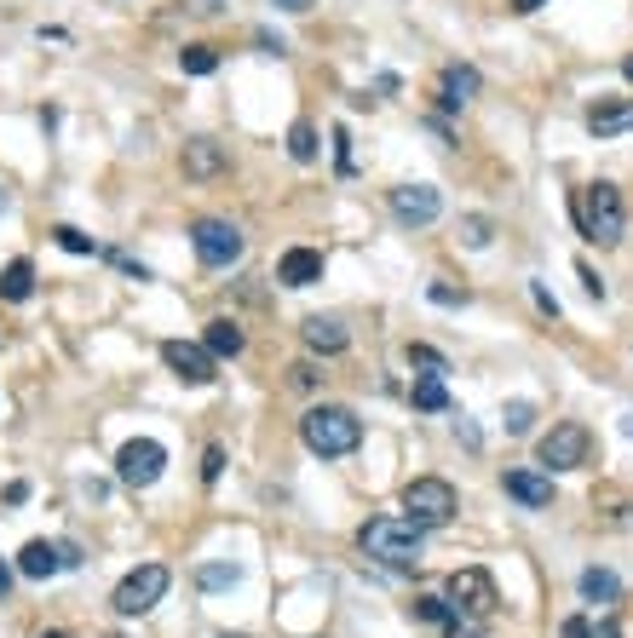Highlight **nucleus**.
Wrapping results in <instances>:
<instances>
[{
    "mask_svg": "<svg viewBox=\"0 0 633 638\" xmlns=\"http://www.w3.org/2000/svg\"><path fill=\"white\" fill-rule=\"evenodd\" d=\"M357 547L375 564H386V570H415L426 541H421V524H409V518H375V524L357 529Z\"/></svg>",
    "mask_w": 633,
    "mask_h": 638,
    "instance_id": "nucleus-1",
    "label": "nucleus"
},
{
    "mask_svg": "<svg viewBox=\"0 0 633 638\" xmlns=\"http://www.w3.org/2000/svg\"><path fill=\"white\" fill-rule=\"evenodd\" d=\"M300 437H305V449H311V455L340 460V455H352L357 443H363V426H357L352 409H340V403H317V409L300 420Z\"/></svg>",
    "mask_w": 633,
    "mask_h": 638,
    "instance_id": "nucleus-2",
    "label": "nucleus"
},
{
    "mask_svg": "<svg viewBox=\"0 0 633 638\" xmlns=\"http://www.w3.org/2000/svg\"><path fill=\"white\" fill-rule=\"evenodd\" d=\"M576 225H582L587 242H599V248H610V242H622V225H628V213H622V190L616 184H587L582 196H576Z\"/></svg>",
    "mask_w": 633,
    "mask_h": 638,
    "instance_id": "nucleus-3",
    "label": "nucleus"
},
{
    "mask_svg": "<svg viewBox=\"0 0 633 638\" xmlns=\"http://www.w3.org/2000/svg\"><path fill=\"white\" fill-rule=\"evenodd\" d=\"M455 483L444 478H415V483H403V512H409V524H421V529H444L449 518H455Z\"/></svg>",
    "mask_w": 633,
    "mask_h": 638,
    "instance_id": "nucleus-4",
    "label": "nucleus"
},
{
    "mask_svg": "<svg viewBox=\"0 0 633 638\" xmlns=\"http://www.w3.org/2000/svg\"><path fill=\"white\" fill-rule=\"evenodd\" d=\"M167 564H139L133 575H121V587H116V616H144V610H156L162 604V593H167Z\"/></svg>",
    "mask_w": 633,
    "mask_h": 638,
    "instance_id": "nucleus-5",
    "label": "nucleus"
},
{
    "mask_svg": "<svg viewBox=\"0 0 633 638\" xmlns=\"http://www.w3.org/2000/svg\"><path fill=\"white\" fill-rule=\"evenodd\" d=\"M190 248H196L202 265L225 271V265L242 259V230H236L231 219H196V225H190Z\"/></svg>",
    "mask_w": 633,
    "mask_h": 638,
    "instance_id": "nucleus-6",
    "label": "nucleus"
},
{
    "mask_svg": "<svg viewBox=\"0 0 633 638\" xmlns=\"http://www.w3.org/2000/svg\"><path fill=\"white\" fill-rule=\"evenodd\" d=\"M162 472H167V449L156 443V437H133V443H121L116 478L127 483V489H150V483H162Z\"/></svg>",
    "mask_w": 633,
    "mask_h": 638,
    "instance_id": "nucleus-7",
    "label": "nucleus"
},
{
    "mask_svg": "<svg viewBox=\"0 0 633 638\" xmlns=\"http://www.w3.org/2000/svg\"><path fill=\"white\" fill-rule=\"evenodd\" d=\"M587 449H593V437H587V426H576V420H559L553 432L536 443V460L547 466V472H576L587 460Z\"/></svg>",
    "mask_w": 633,
    "mask_h": 638,
    "instance_id": "nucleus-8",
    "label": "nucleus"
},
{
    "mask_svg": "<svg viewBox=\"0 0 633 638\" xmlns=\"http://www.w3.org/2000/svg\"><path fill=\"white\" fill-rule=\"evenodd\" d=\"M162 363L185 380V386H213L219 380V357L208 345H190V340H167L162 345Z\"/></svg>",
    "mask_w": 633,
    "mask_h": 638,
    "instance_id": "nucleus-9",
    "label": "nucleus"
},
{
    "mask_svg": "<svg viewBox=\"0 0 633 638\" xmlns=\"http://www.w3.org/2000/svg\"><path fill=\"white\" fill-rule=\"evenodd\" d=\"M449 604H455V616L467 610V616H495V581L490 570H455L449 575Z\"/></svg>",
    "mask_w": 633,
    "mask_h": 638,
    "instance_id": "nucleus-10",
    "label": "nucleus"
},
{
    "mask_svg": "<svg viewBox=\"0 0 633 638\" xmlns=\"http://www.w3.org/2000/svg\"><path fill=\"white\" fill-rule=\"evenodd\" d=\"M392 213H398V225H432L438 213H444V196L432 190V184H398L392 190Z\"/></svg>",
    "mask_w": 633,
    "mask_h": 638,
    "instance_id": "nucleus-11",
    "label": "nucleus"
},
{
    "mask_svg": "<svg viewBox=\"0 0 633 638\" xmlns=\"http://www.w3.org/2000/svg\"><path fill=\"white\" fill-rule=\"evenodd\" d=\"M277 282L282 288H311V282H323V253L317 248H288L277 265Z\"/></svg>",
    "mask_w": 633,
    "mask_h": 638,
    "instance_id": "nucleus-12",
    "label": "nucleus"
},
{
    "mask_svg": "<svg viewBox=\"0 0 633 638\" xmlns=\"http://www.w3.org/2000/svg\"><path fill=\"white\" fill-rule=\"evenodd\" d=\"M472 98H478V69L472 64H449L444 81H438V104H444V110H467Z\"/></svg>",
    "mask_w": 633,
    "mask_h": 638,
    "instance_id": "nucleus-13",
    "label": "nucleus"
},
{
    "mask_svg": "<svg viewBox=\"0 0 633 638\" xmlns=\"http://www.w3.org/2000/svg\"><path fill=\"white\" fill-rule=\"evenodd\" d=\"M501 489H507L518 506H530V512L553 506V478H541V472H507V478H501Z\"/></svg>",
    "mask_w": 633,
    "mask_h": 638,
    "instance_id": "nucleus-14",
    "label": "nucleus"
},
{
    "mask_svg": "<svg viewBox=\"0 0 633 638\" xmlns=\"http://www.w3.org/2000/svg\"><path fill=\"white\" fill-rule=\"evenodd\" d=\"M58 570H64V547H52V541H29L18 552V575H29V581H47Z\"/></svg>",
    "mask_w": 633,
    "mask_h": 638,
    "instance_id": "nucleus-15",
    "label": "nucleus"
},
{
    "mask_svg": "<svg viewBox=\"0 0 633 638\" xmlns=\"http://www.w3.org/2000/svg\"><path fill=\"white\" fill-rule=\"evenodd\" d=\"M213 173H225V144L190 138L185 144V179H213Z\"/></svg>",
    "mask_w": 633,
    "mask_h": 638,
    "instance_id": "nucleus-16",
    "label": "nucleus"
},
{
    "mask_svg": "<svg viewBox=\"0 0 633 638\" xmlns=\"http://www.w3.org/2000/svg\"><path fill=\"white\" fill-rule=\"evenodd\" d=\"M633 127V104H593L587 110V133L593 138H616Z\"/></svg>",
    "mask_w": 633,
    "mask_h": 638,
    "instance_id": "nucleus-17",
    "label": "nucleus"
},
{
    "mask_svg": "<svg viewBox=\"0 0 633 638\" xmlns=\"http://www.w3.org/2000/svg\"><path fill=\"white\" fill-rule=\"evenodd\" d=\"M305 345L323 351V357H334V351H346V328L334 317H305Z\"/></svg>",
    "mask_w": 633,
    "mask_h": 638,
    "instance_id": "nucleus-18",
    "label": "nucleus"
},
{
    "mask_svg": "<svg viewBox=\"0 0 633 638\" xmlns=\"http://www.w3.org/2000/svg\"><path fill=\"white\" fill-rule=\"evenodd\" d=\"M35 294V265L29 259H12L6 271H0V299H12V305H24Z\"/></svg>",
    "mask_w": 633,
    "mask_h": 638,
    "instance_id": "nucleus-19",
    "label": "nucleus"
},
{
    "mask_svg": "<svg viewBox=\"0 0 633 638\" xmlns=\"http://www.w3.org/2000/svg\"><path fill=\"white\" fill-rule=\"evenodd\" d=\"M409 403H415V409H426V414H444L449 409V386L438 380V374H421V380L409 386Z\"/></svg>",
    "mask_w": 633,
    "mask_h": 638,
    "instance_id": "nucleus-20",
    "label": "nucleus"
},
{
    "mask_svg": "<svg viewBox=\"0 0 633 638\" xmlns=\"http://www.w3.org/2000/svg\"><path fill=\"white\" fill-rule=\"evenodd\" d=\"M202 345H208L213 357H236V351H242V328H236L231 317H213L208 334H202Z\"/></svg>",
    "mask_w": 633,
    "mask_h": 638,
    "instance_id": "nucleus-21",
    "label": "nucleus"
},
{
    "mask_svg": "<svg viewBox=\"0 0 633 638\" xmlns=\"http://www.w3.org/2000/svg\"><path fill=\"white\" fill-rule=\"evenodd\" d=\"M576 587H582L587 604H616V593H622V581H616L610 570H582V581H576Z\"/></svg>",
    "mask_w": 633,
    "mask_h": 638,
    "instance_id": "nucleus-22",
    "label": "nucleus"
},
{
    "mask_svg": "<svg viewBox=\"0 0 633 638\" xmlns=\"http://www.w3.org/2000/svg\"><path fill=\"white\" fill-rule=\"evenodd\" d=\"M288 156L317 161V127H311V121H294V127H288Z\"/></svg>",
    "mask_w": 633,
    "mask_h": 638,
    "instance_id": "nucleus-23",
    "label": "nucleus"
},
{
    "mask_svg": "<svg viewBox=\"0 0 633 638\" xmlns=\"http://www.w3.org/2000/svg\"><path fill=\"white\" fill-rule=\"evenodd\" d=\"M501 426L513 437H530V426H536V403H524V397H513L507 409H501Z\"/></svg>",
    "mask_w": 633,
    "mask_h": 638,
    "instance_id": "nucleus-24",
    "label": "nucleus"
},
{
    "mask_svg": "<svg viewBox=\"0 0 633 638\" xmlns=\"http://www.w3.org/2000/svg\"><path fill=\"white\" fill-rule=\"evenodd\" d=\"M403 357H409V368H415V374H438V380H444V374H449L444 351H432V345H409Z\"/></svg>",
    "mask_w": 633,
    "mask_h": 638,
    "instance_id": "nucleus-25",
    "label": "nucleus"
},
{
    "mask_svg": "<svg viewBox=\"0 0 633 638\" xmlns=\"http://www.w3.org/2000/svg\"><path fill=\"white\" fill-rule=\"evenodd\" d=\"M415 621L449 627V621H455V610H449V598H432V593H421V598H415Z\"/></svg>",
    "mask_w": 633,
    "mask_h": 638,
    "instance_id": "nucleus-26",
    "label": "nucleus"
},
{
    "mask_svg": "<svg viewBox=\"0 0 633 638\" xmlns=\"http://www.w3.org/2000/svg\"><path fill=\"white\" fill-rule=\"evenodd\" d=\"M490 236H495V225L484 213H467V219H461V248H490Z\"/></svg>",
    "mask_w": 633,
    "mask_h": 638,
    "instance_id": "nucleus-27",
    "label": "nucleus"
},
{
    "mask_svg": "<svg viewBox=\"0 0 633 638\" xmlns=\"http://www.w3.org/2000/svg\"><path fill=\"white\" fill-rule=\"evenodd\" d=\"M179 64H185V75H213V69H219V52H213V46H185Z\"/></svg>",
    "mask_w": 633,
    "mask_h": 638,
    "instance_id": "nucleus-28",
    "label": "nucleus"
},
{
    "mask_svg": "<svg viewBox=\"0 0 633 638\" xmlns=\"http://www.w3.org/2000/svg\"><path fill=\"white\" fill-rule=\"evenodd\" d=\"M208 593H225V587H236V564H202V575H196Z\"/></svg>",
    "mask_w": 633,
    "mask_h": 638,
    "instance_id": "nucleus-29",
    "label": "nucleus"
},
{
    "mask_svg": "<svg viewBox=\"0 0 633 638\" xmlns=\"http://www.w3.org/2000/svg\"><path fill=\"white\" fill-rule=\"evenodd\" d=\"M52 242H58L64 253H98V242H93V236H81L75 225H58V230H52Z\"/></svg>",
    "mask_w": 633,
    "mask_h": 638,
    "instance_id": "nucleus-30",
    "label": "nucleus"
},
{
    "mask_svg": "<svg viewBox=\"0 0 633 638\" xmlns=\"http://www.w3.org/2000/svg\"><path fill=\"white\" fill-rule=\"evenodd\" d=\"M219 472H225V449L213 443L208 455H202V483H219Z\"/></svg>",
    "mask_w": 633,
    "mask_h": 638,
    "instance_id": "nucleus-31",
    "label": "nucleus"
},
{
    "mask_svg": "<svg viewBox=\"0 0 633 638\" xmlns=\"http://www.w3.org/2000/svg\"><path fill=\"white\" fill-rule=\"evenodd\" d=\"M432 305H467V288H449V282H432Z\"/></svg>",
    "mask_w": 633,
    "mask_h": 638,
    "instance_id": "nucleus-32",
    "label": "nucleus"
},
{
    "mask_svg": "<svg viewBox=\"0 0 633 638\" xmlns=\"http://www.w3.org/2000/svg\"><path fill=\"white\" fill-rule=\"evenodd\" d=\"M530 299H536L541 311H547V317H559V299L547 294V288H541V282H530Z\"/></svg>",
    "mask_w": 633,
    "mask_h": 638,
    "instance_id": "nucleus-33",
    "label": "nucleus"
},
{
    "mask_svg": "<svg viewBox=\"0 0 633 638\" xmlns=\"http://www.w3.org/2000/svg\"><path fill=\"white\" fill-rule=\"evenodd\" d=\"M576 271H582V282H587V294H593V299H605V282H599V276H593V265H576Z\"/></svg>",
    "mask_w": 633,
    "mask_h": 638,
    "instance_id": "nucleus-34",
    "label": "nucleus"
},
{
    "mask_svg": "<svg viewBox=\"0 0 633 638\" xmlns=\"http://www.w3.org/2000/svg\"><path fill=\"white\" fill-rule=\"evenodd\" d=\"M317 380H323V374H317V368H311V363H300V368H294V386H305V391H311V386H317Z\"/></svg>",
    "mask_w": 633,
    "mask_h": 638,
    "instance_id": "nucleus-35",
    "label": "nucleus"
},
{
    "mask_svg": "<svg viewBox=\"0 0 633 638\" xmlns=\"http://www.w3.org/2000/svg\"><path fill=\"white\" fill-rule=\"evenodd\" d=\"M29 501V483H6V506H24Z\"/></svg>",
    "mask_w": 633,
    "mask_h": 638,
    "instance_id": "nucleus-36",
    "label": "nucleus"
},
{
    "mask_svg": "<svg viewBox=\"0 0 633 638\" xmlns=\"http://www.w3.org/2000/svg\"><path fill=\"white\" fill-rule=\"evenodd\" d=\"M587 638H622V627H616V621H599V627H587Z\"/></svg>",
    "mask_w": 633,
    "mask_h": 638,
    "instance_id": "nucleus-37",
    "label": "nucleus"
},
{
    "mask_svg": "<svg viewBox=\"0 0 633 638\" xmlns=\"http://www.w3.org/2000/svg\"><path fill=\"white\" fill-rule=\"evenodd\" d=\"M564 638H587V621H582V616H570V621H564Z\"/></svg>",
    "mask_w": 633,
    "mask_h": 638,
    "instance_id": "nucleus-38",
    "label": "nucleus"
},
{
    "mask_svg": "<svg viewBox=\"0 0 633 638\" xmlns=\"http://www.w3.org/2000/svg\"><path fill=\"white\" fill-rule=\"evenodd\" d=\"M12 575H18V570H12V564H6V558H0V598L12 593Z\"/></svg>",
    "mask_w": 633,
    "mask_h": 638,
    "instance_id": "nucleus-39",
    "label": "nucleus"
},
{
    "mask_svg": "<svg viewBox=\"0 0 633 638\" xmlns=\"http://www.w3.org/2000/svg\"><path fill=\"white\" fill-rule=\"evenodd\" d=\"M271 6H282V12H311V0H271Z\"/></svg>",
    "mask_w": 633,
    "mask_h": 638,
    "instance_id": "nucleus-40",
    "label": "nucleus"
},
{
    "mask_svg": "<svg viewBox=\"0 0 633 638\" xmlns=\"http://www.w3.org/2000/svg\"><path fill=\"white\" fill-rule=\"evenodd\" d=\"M547 0H513V12H541Z\"/></svg>",
    "mask_w": 633,
    "mask_h": 638,
    "instance_id": "nucleus-41",
    "label": "nucleus"
},
{
    "mask_svg": "<svg viewBox=\"0 0 633 638\" xmlns=\"http://www.w3.org/2000/svg\"><path fill=\"white\" fill-rule=\"evenodd\" d=\"M622 75H628V81H633V52H628V64H622Z\"/></svg>",
    "mask_w": 633,
    "mask_h": 638,
    "instance_id": "nucleus-42",
    "label": "nucleus"
},
{
    "mask_svg": "<svg viewBox=\"0 0 633 638\" xmlns=\"http://www.w3.org/2000/svg\"><path fill=\"white\" fill-rule=\"evenodd\" d=\"M41 638H64V633H41Z\"/></svg>",
    "mask_w": 633,
    "mask_h": 638,
    "instance_id": "nucleus-43",
    "label": "nucleus"
},
{
    "mask_svg": "<svg viewBox=\"0 0 633 638\" xmlns=\"http://www.w3.org/2000/svg\"><path fill=\"white\" fill-rule=\"evenodd\" d=\"M236 638H242V633H236Z\"/></svg>",
    "mask_w": 633,
    "mask_h": 638,
    "instance_id": "nucleus-44",
    "label": "nucleus"
}]
</instances>
